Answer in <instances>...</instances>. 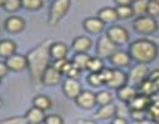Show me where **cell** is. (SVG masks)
I'll list each match as a JSON object with an SVG mask.
<instances>
[{
	"instance_id": "1",
	"label": "cell",
	"mask_w": 159,
	"mask_h": 124,
	"mask_svg": "<svg viewBox=\"0 0 159 124\" xmlns=\"http://www.w3.org/2000/svg\"><path fill=\"white\" fill-rule=\"evenodd\" d=\"M50 40H46L37 45L35 48L27 52L26 60H27V67L30 69L31 78L35 83L41 82L42 73L45 69L50 66L48 60H50Z\"/></svg>"
},
{
	"instance_id": "2",
	"label": "cell",
	"mask_w": 159,
	"mask_h": 124,
	"mask_svg": "<svg viewBox=\"0 0 159 124\" xmlns=\"http://www.w3.org/2000/svg\"><path fill=\"white\" fill-rule=\"evenodd\" d=\"M129 56L137 63H149L158 55L157 45L148 38H139L129 45Z\"/></svg>"
},
{
	"instance_id": "3",
	"label": "cell",
	"mask_w": 159,
	"mask_h": 124,
	"mask_svg": "<svg viewBox=\"0 0 159 124\" xmlns=\"http://www.w3.org/2000/svg\"><path fill=\"white\" fill-rule=\"evenodd\" d=\"M133 29L143 35H152L158 30V24L154 20V17L149 15H142L137 16V19L133 21Z\"/></svg>"
},
{
	"instance_id": "4",
	"label": "cell",
	"mask_w": 159,
	"mask_h": 124,
	"mask_svg": "<svg viewBox=\"0 0 159 124\" xmlns=\"http://www.w3.org/2000/svg\"><path fill=\"white\" fill-rule=\"evenodd\" d=\"M71 0H53L51 7H50V14H48V24L50 25H56L67 12L70 7Z\"/></svg>"
},
{
	"instance_id": "5",
	"label": "cell",
	"mask_w": 159,
	"mask_h": 124,
	"mask_svg": "<svg viewBox=\"0 0 159 124\" xmlns=\"http://www.w3.org/2000/svg\"><path fill=\"white\" fill-rule=\"evenodd\" d=\"M116 45L108 38L107 35H102L98 41H97V46H96V55L98 58L103 60V58H109L117 50H116Z\"/></svg>"
},
{
	"instance_id": "6",
	"label": "cell",
	"mask_w": 159,
	"mask_h": 124,
	"mask_svg": "<svg viewBox=\"0 0 159 124\" xmlns=\"http://www.w3.org/2000/svg\"><path fill=\"white\" fill-rule=\"evenodd\" d=\"M108 38L116 45V46H119V45H124L128 38H129V35H128V31L122 27V26H111L108 30H107V33Z\"/></svg>"
},
{
	"instance_id": "7",
	"label": "cell",
	"mask_w": 159,
	"mask_h": 124,
	"mask_svg": "<svg viewBox=\"0 0 159 124\" xmlns=\"http://www.w3.org/2000/svg\"><path fill=\"white\" fill-rule=\"evenodd\" d=\"M5 64H6L7 69L19 72V71H22V69H25L27 67V60H26V56L14 53V55L6 57Z\"/></svg>"
},
{
	"instance_id": "8",
	"label": "cell",
	"mask_w": 159,
	"mask_h": 124,
	"mask_svg": "<svg viewBox=\"0 0 159 124\" xmlns=\"http://www.w3.org/2000/svg\"><path fill=\"white\" fill-rule=\"evenodd\" d=\"M62 91H63L65 95L67 98H71V99H76V97L82 92L80 82L77 79H72V78H67L63 82Z\"/></svg>"
},
{
	"instance_id": "9",
	"label": "cell",
	"mask_w": 159,
	"mask_h": 124,
	"mask_svg": "<svg viewBox=\"0 0 159 124\" xmlns=\"http://www.w3.org/2000/svg\"><path fill=\"white\" fill-rule=\"evenodd\" d=\"M76 104L83 109H91L96 104V94L89 91H82L76 97Z\"/></svg>"
},
{
	"instance_id": "10",
	"label": "cell",
	"mask_w": 159,
	"mask_h": 124,
	"mask_svg": "<svg viewBox=\"0 0 159 124\" xmlns=\"http://www.w3.org/2000/svg\"><path fill=\"white\" fill-rule=\"evenodd\" d=\"M61 81V73L52 66H48L41 77V83L45 86H55Z\"/></svg>"
},
{
	"instance_id": "11",
	"label": "cell",
	"mask_w": 159,
	"mask_h": 124,
	"mask_svg": "<svg viewBox=\"0 0 159 124\" xmlns=\"http://www.w3.org/2000/svg\"><path fill=\"white\" fill-rule=\"evenodd\" d=\"M127 79H128V76H127L123 71L114 68V69H113V73H112V77H111V79L108 81L107 86H108L109 88L118 89V88H120V87H123V86L127 84Z\"/></svg>"
},
{
	"instance_id": "12",
	"label": "cell",
	"mask_w": 159,
	"mask_h": 124,
	"mask_svg": "<svg viewBox=\"0 0 159 124\" xmlns=\"http://www.w3.org/2000/svg\"><path fill=\"white\" fill-rule=\"evenodd\" d=\"M150 104V97L137 93L134 98L128 103L130 110H145Z\"/></svg>"
},
{
	"instance_id": "13",
	"label": "cell",
	"mask_w": 159,
	"mask_h": 124,
	"mask_svg": "<svg viewBox=\"0 0 159 124\" xmlns=\"http://www.w3.org/2000/svg\"><path fill=\"white\" fill-rule=\"evenodd\" d=\"M148 77V68L144 63H137L135 66H133L130 69H129V76L128 78L132 79L133 82L135 83H139L142 82L144 78Z\"/></svg>"
},
{
	"instance_id": "14",
	"label": "cell",
	"mask_w": 159,
	"mask_h": 124,
	"mask_svg": "<svg viewBox=\"0 0 159 124\" xmlns=\"http://www.w3.org/2000/svg\"><path fill=\"white\" fill-rule=\"evenodd\" d=\"M4 26L9 32L16 33V32H20L25 27V21L19 16H10L5 20Z\"/></svg>"
},
{
	"instance_id": "15",
	"label": "cell",
	"mask_w": 159,
	"mask_h": 124,
	"mask_svg": "<svg viewBox=\"0 0 159 124\" xmlns=\"http://www.w3.org/2000/svg\"><path fill=\"white\" fill-rule=\"evenodd\" d=\"M45 112L36 108V107H31L30 109H27L25 118L27 120L29 124H41L45 120Z\"/></svg>"
},
{
	"instance_id": "16",
	"label": "cell",
	"mask_w": 159,
	"mask_h": 124,
	"mask_svg": "<svg viewBox=\"0 0 159 124\" xmlns=\"http://www.w3.org/2000/svg\"><path fill=\"white\" fill-rule=\"evenodd\" d=\"M92 41L87 36H78L72 41V48L76 51V53H86L91 48Z\"/></svg>"
},
{
	"instance_id": "17",
	"label": "cell",
	"mask_w": 159,
	"mask_h": 124,
	"mask_svg": "<svg viewBox=\"0 0 159 124\" xmlns=\"http://www.w3.org/2000/svg\"><path fill=\"white\" fill-rule=\"evenodd\" d=\"M130 56L128 52L125 51H116L111 57L109 61L112 64H114L116 67H125L130 63Z\"/></svg>"
},
{
	"instance_id": "18",
	"label": "cell",
	"mask_w": 159,
	"mask_h": 124,
	"mask_svg": "<svg viewBox=\"0 0 159 124\" xmlns=\"http://www.w3.org/2000/svg\"><path fill=\"white\" fill-rule=\"evenodd\" d=\"M104 24L98 17H87L83 21V27L89 33H99L103 30Z\"/></svg>"
},
{
	"instance_id": "19",
	"label": "cell",
	"mask_w": 159,
	"mask_h": 124,
	"mask_svg": "<svg viewBox=\"0 0 159 124\" xmlns=\"http://www.w3.org/2000/svg\"><path fill=\"white\" fill-rule=\"evenodd\" d=\"M137 93H138L137 89L134 87H132V86H128V84H125V86H123V87H120V88L117 89V97H118V99L122 100V102H124V103H129L134 98V95Z\"/></svg>"
},
{
	"instance_id": "20",
	"label": "cell",
	"mask_w": 159,
	"mask_h": 124,
	"mask_svg": "<svg viewBox=\"0 0 159 124\" xmlns=\"http://www.w3.org/2000/svg\"><path fill=\"white\" fill-rule=\"evenodd\" d=\"M67 55V46L62 42H53L50 45V57L53 60L66 58Z\"/></svg>"
},
{
	"instance_id": "21",
	"label": "cell",
	"mask_w": 159,
	"mask_h": 124,
	"mask_svg": "<svg viewBox=\"0 0 159 124\" xmlns=\"http://www.w3.org/2000/svg\"><path fill=\"white\" fill-rule=\"evenodd\" d=\"M116 110H117V107L112 103L109 104H106V105H101L98 108V110L96 112V118L97 119H109V118H113L116 115Z\"/></svg>"
},
{
	"instance_id": "22",
	"label": "cell",
	"mask_w": 159,
	"mask_h": 124,
	"mask_svg": "<svg viewBox=\"0 0 159 124\" xmlns=\"http://www.w3.org/2000/svg\"><path fill=\"white\" fill-rule=\"evenodd\" d=\"M103 24H111V22H114L118 16H117V12H116V9L113 7H103L98 11V16H97Z\"/></svg>"
},
{
	"instance_id": "23",
	"label": "cell",
	"mask_w": 159,
	"mask_h": 124,
	"mask_svg": "<svg viewBox=\"0 0 159 124\" xmlns=\"http://www.w3.org/2000/svg\"><path fill=\"white\" fill-rule=\"evenodd\" d=\"M138 93L140 94H144V95H148V97H152L154 93H157V88H155V83L153 81H150L148 77L144 78L142 82H139V86H138Z\"/></svg>"
},
{
	"instance_id": "24",
	"label": "cell",
	"mask_w": 159,
	"mask_h": 124,
	"mask_svg": "<svg viewBox=\"0 0 159 124\" xmlns=\"http://www.w3.org/2000/svg\"><path fill=\"white\" fill-rule=\"evenodd\" d=\"M15 50H16V43L12 41V40H9V38H5V40H1L0 41V56L1 57H9L11 55L15 53Z\"/></svg>"
},
{
	"instance_id": "25",
	"label": "cell",
	"mask_w": 159,
	"mask_h": 124,
	"mask_svg": "<svg viewBox=\"0 0 159 124\" xmlns=\"http://www.w3.org/2000/svg\"><path fill=\"white\" fill-rule=\"evenodd\" d=\"M51 105H52V102H51V99L47 95L39 94V95H36L32 99V107H36V108H39V109H41L43 112L50 109Z\"/></svg>"
},
{
	"instance_id": "26",
	"label": "cell",
	"mask_w": 159,
	"mask_h": 124,
	"mask_svg": "<svg viewBox=\"0 0 159 124\" xmlns=\"http://www.w3.org/2000/svg\"><path fill=\"white\" fill-rule=\"evenodd\" d=\"M89 58H91V57H89L87 53H76V55L73 56V58H72L71 62H72V64H73L75 67H77V68L81 71V69H86Z\"/></svg>"
},
{
	"instance_id": "27",
	"label": "cell",
	"mask_w": 159,
	"mask_h": 124,
	"mask_svg": "<svg viewBox=\"0 0 159 124\" xmlns=\"http://www.w3.org/2000/svg\"><path fill=\"white\" fill-rule=\"evenodd\" d=\"M149 0H133L130 4V7L133 10V15L142 16L147 12V6H148Z\"/></svg>"
},
{
	"instance_id": "28",
	"label": "cell",
	"mask_w": 159,
	"mask_h": 124,
	"mask_svg": "<svg viewBox=\"0 0 159 124\" xmlns=\"http://www.w3.org/2000/svg\"><path fill=\"white\" fill-rule=\"evenodd\" d=\"M91 73H98L102 68H103V62L101 58H98L97 56L96 57H91L88 63H87V67H86Z\"/></svg>"
},
{
	"instance_id": "29",
	"label": "cell",
	"mask_w": 159,
	"mask_h": 124,
	"mask_svg": "<svg viewBox=\"0 0 159 124\" xmlns=\"http://www.w3.org/2000/svg\"><path fill=\"white\" fill-rule=\"evenodd\" d=\"M109 103H112V94L108 91H99L98 93H96V104L101 107Z\"/></svg>"
},
{
	"instance_id": "30",
	"label": "cell",
	"mask_w": 159,
	"mask_h": 124,
	"mask_svg": "<svg viewBox=\"0 0 159 124\" xmlns=\"http://www.w3.org/2000/svg\"><path fill=\"white\" fill-rule=\"evenodd\" d=\"M116 12L118 19H129L133 16V10L130 5H120L116 7Z\"/></svg>"
},
{
	"instance_id": "31",
	"label": "cell",
	"mask_w": 159,
	"mask_h": 124,
	"mask_svg": "<svg viewBox=\"0 0 159 124\" xmlns=\"http://www.w3.org/2000/svg\"><path fill=\"white\" fill-rule=\"evenodd\" d=\"M21 6L27 10H37L42 6L41 0H21Z\"/></svg>"
},
{
	"instance_id": "32",
	"label": "cell",
	"mask_w": 159,
	"mask_h": 124,
	"mask_svg": "<svg viewBox=\"0 0 159 124\" xmlns=\"http://www.w3.org/2000/svg\"><path fill=\"white\" fill-rule=\"evenodd\" d=\"M80 72H81V71H80L77 67H75V66L72 64V62H70V63H68V66H67V68L65 69L63 74H66V76H67V78L76 79V78L80 76Z\"/></svg>"
},
{
	"instance_id": "33",
	"label": "cell",
	"mask_w": 159,
	"mask_h": 124,
	"mask_svg": "<svg viewBox=\"0 0 159 124\" xmlns=\"http://www.w3.org/2000/svg\"><path fill=\"white\" fill-rule=\"evenodd\" d=\"M147 14L152 17H157L159 16V4L155 1L149 0L148 1V6H147Z\"/></svg>"
},
{
	"instance_id": "34",
	"label": "cell",
	"mask_w": 159,
	"mask_h": 124,
	"mask_svg": "<svg viewBox=\"0 0 159 124\" xmlns=\"http://www.w3.org/2000/svg\"><path fill=\"white\" fill-rule=\"evenodd\" d=\"M4 7H5L6 11L14 12L17 9L21 7V0H6L5 4H4Z\"/></svg>"
},
{
	"instance_id": "35",
	"label": "cell",
	"mask_w": 159,
	"mask_h": 124,
	"mask_svg": "<svg viewBox=\"0 0 159 124\" xmlns=\"http://www.w3.org/2000/svg\"><path fill=\"white\" fill-rule=\"evenodd\" d=\"M68 63H70V61H67L66 58H61V60H55L53 61V64H52V67L55 68V69H57L61 74L65 72V69L67 68V66H68Z\"/></svg>"
},
{
	"instance_id": "36",
	"label": "cell",
	"mask_w": 159,
	"mask_h": 124,
	"mask_svg": "<svg viewBox=\"0 0 159 124\" xmlns=\"http://www.w3.org/2000/svg\"><path fill=\"white\" fill-rule=\"evenodd\" d=\"M0 124H29L25 117H10L0 122Z\"/></svg>"
},
{
	"instance_id": "37",
	"label": "cell",
	"mask_w": 159,
	"mask_h": 124,
	"mask_svg": "<svg viewBox=\"0 0 159 124\" xmlns=\"http://www.w3.org/2000/svg\"><path fill=\"white\" fill-rule=\"evenodd\" d=\"M87 81L93 87H99V86L104 84L102 78H101V76H99V73H89V76L87 77Z\"/></svg>"
},
{
	"instance_id": "38",
	"label": "cell",
	"mask_w": 159,
	"mask_h": 124,
	"mask_svg": "<svg viewBox=\"0 0 159 124\" xmlns=\"http://www.w3.org/2000/svg\"><path fill=\"white\" fill-rule=\"evenodd\" d=\"M45 124H63V119L58 114H48L45 117Z\"/></svg>"
},
{
	"instance_id": "39",
	"label": "cell",
	"mask_w": 159,
	"mask_h": 124,
	"mask_svg": "<svg viewBox=\"0 0 159 124\" xmlns=\"http://www.w3.org/2000/svg\"><path fill=\"white\" fill-rule=\"evenodd\" d=\"M147 109H148V114L150 115V118L158 123V120H159V105L150 103Z\"/></svg>"
},
{
	"instance_id": "40",
	"label": "cell",
	"mask_w": 159,
	"mask_h": 124,
	"mask_svg": "<svg viewBox=\"0 0 159 124\" xmlns=\"http://www.w3.org/2000/svg\"><path fill=\"white\" fill-rule=\"evenodd\" d=\"M99 76H101V78H102V81H103V83L104 84H107L108 83V81L111 79V77H112V73H113V69L112 68H107V67H103L99 72Z\"/></svg>"
},
{
	"instance_id": "41",
	"label": "cell",
	"mask_w": 159,
	"mask_h": 124,
	"mask_svg": "<svg viewBox=\"0 0 159 124\" xmlns=\"http://www.w3.org/2000/svg\"><path fill=\"white\" fill-rule=\"evenodd\" d=\"M129 114H130V118L135 123L137 122H140V120H144L147 118L145 110H129Z\"/></svg>"
},
{
	"instance_id": "42",
	"label": "cell",
	"mask_w": 159,
	"mask_h": 124,
	"mask_svg": "<svg viewBox=\"0 0 159 124\" xmlns=\"http://www.w3.org/2000/svg\"><path fill=\"white\" fill-rule=\"evenodd\" d=\"M111 124H128V123H127V119L124 117L114 115V118L112 119V123Z\"/></svg>"
},
{
	"instance_id": "43",
	"label": "cell",
	"mask_w": 159,
	"mask_h": 124,
	"mask_svg": "<svg viewBox=\"0 0 159 124\" xmlns=\"http://www.w3.org/2000/svg\"><path fill=\"white\" fill-rule=\"evenodd\" d=\"M148 78H149L150 81H153V82L158 81V79H159V69H153V71L148 74Z\"/></svg>"
},
{
	"instance_id": "44",
	"label": "cell",
	"mask_w": 159,
	"mask_h": 124,
	"mask_svg": "<svg viewBox=\"0 0 159 124\" xmlns=\"http://www.w3.org/2000/svg\"><path fill=\"white\" fill-rule=\"evenodd\" d=\"M7 73V67L5 64V62H0V78L5 77Z\"/></svg>"
},
{
	"instance_id": "45",
	"label": "cell",
	"mask_w": 159,
	"mask_h": 124,
	"mask_svg": "<svg viewBox=\"0 0 159 124\" xmlns=\"http://www.w3.org/2000/svg\"><path fill=\"white\" fill-rule=\"evenodd\" d=\"M150 103H153V104H157V105H159V92H157V93H154L152 97H150Z\"/></svg>"
},
{
	"instance_id": "46",
	"label": "cell",
	"mask_w": 159,
	"mask_h": 124,
	"mask_svg": "<svg viewBox=\"0 0 159 124\" xmlns=\"http://www.w3.org/2000/svg\"><path fill=\"white\" fill-rule=\"evenodd\" d=\"M132 1H133V0H114V2H116L118 6H120V5H130Z\"/></svg>"
},
{
	"instance_id": "47",
	"label": "cell",
	"mask_w": 159,
	"mask_h": 124,
	"mask_svg": "<svg viewBox=\"0 0 159 124\" xmlns=\"http://www.w3.org/2000/svg\"><path fill=\"white\" fill-rule=\"evenodd\" d=\"M135 124H158L155 120H153V119H144V120H140V122H137Z\"/></svg>"
},
{
	"instance_id": "48",
	"label": "cell",
	"mask_w": 159,
	"mask_h": 124,
	"mask_svg": "<svg viewBox=\"0 0 159 124\" xmlns=\"http://www.w3.org/2000/svg\"><path fill=\"white\" fill-rule=\"evenodd\" d=\"M77 123H78V124H97L96 122H93V120H88V119H81V120H78Z\"/></svg>"
},
{
	"instance_id": "49",
	"label": "cell",
	"mask_w": 159,
	"mask_h": 124,
	"mask_svg": "<svg viewBox=\"0 0 159 124\" xmlns=\"http://www.w3.org/2000/svg\"><path fill=\"white\" fill-rule=\"evenodd\" d=\"M154 83H155V88H157V92H159V79H158V81H155Z\"/></svg>"
},
{
	"instance_id": "50",
	"label": "cell",
	"mask_w": 159,
	"mask_h": 124,
	"mask_svg": "<svg viewBox=\"0 0 159 124\" xmlns=\"http://www.w3.org/2000/svg\"><path fill=\"white\" fill-rule=\"evenodd\" d=\"M5 1H6V0H0V6H4V4H5Z\"/></svg>"
},
{
	"instance_id": "51",
	"label": "cell",
	"mask_w": 159,
	"mask_h": 124,
	"mask_svg": "<svg viewBox=\"0 0 159 124\" xmlns=\"http://www.w3.org/2000/svg\"><path fill=\"white\" fill-rule=\"evenodd\" d=\"M152 1H155V2H158V4H159V0H152Z\"/></svg>"
},
{
	"instance_id": "52",
	"label": "cell",
	"mask_w": 159,
	"mask_h": 124,
	"mask_svg": "<svg viewBox=\"0 0 159 124\" xmlns=\"http://www.w3.org/2000/svg\"><path fill=\"white\" fill-rule=\"evenodd\" d=\"M155 41H157V42H158V43H159V37H158V38H157V40H155Z\"/></svg>"
},
{
	"instance_id": "53",
	"label": "cell",
	"mask_w": 159,
	"mask_h": 124,
	"mask_svg": "<svg viewBox=\"0 0 159 124\" xmlns=\"http://www.w3.org/2000/svg\"><path fill=\"white\" fill-rule=\"evenodd\" d=\"M41 1H42V2H45V1H47V0H41Z\"/></svg>"
},
{
	"instance_id": "54",
	"label": "cell",
	"mask_w": 159,
	"mask_h": 124,
	"mask_svg": "<svg viewBox=\"0 0 159 124\" xmlns=\"http://www.w3.org/2000/svg\"><path fill=\"white\" fill-rule=\"evenodd\" d=\"M0 105H1V99H0Z\"/></svg>"
},
{
	"instance_id": "55",
	"label": "cell",
	"mask_w": 159,
	"mask_h": 124,
	"mask_svg": "<svg viewBox=\"0 0 159 124\" xmlns=\"http://www.w3.org/2000/svg\"><path fill=\"white\" fill-rule=\"evenodd\" d=\"M158 123H159V120H158Z\"/></svg>"
}]
</instances>
